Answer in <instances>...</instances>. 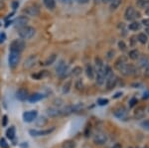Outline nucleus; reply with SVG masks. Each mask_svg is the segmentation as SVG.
Wrapping results in <instances>:
<instances>
[{
	"label": "nucleus",
	"instance_id": "f257e3e1",
	"mask_svg": "<svg viewBox=\"0 0 149 148\" xmlns=\"http://www.w3.org/2000/svg\"><path fill=\"white\" fill-rule=\"evenodd\" d=\"M35 29L31 26H24L22 28H19L18 35L20 36L21 39L23 40H29L35 35Z\"/></svg>",
	"mask_w": 149,
	"mask_h": 148
},
{
	"label": "nucleus",
	"instance_id": "6e6d98bb",
	"mask_svg": "<svg viewBox=\"0 0 149 148\" xmlns=\"http://www.w3.org/2000/svg\"><path fill=\"white\" fill-rule=\"evenodd\" d=\"M145 14L149 16V6L147 7V8H145Z\"/></svg>",
	"mask_w": 149,
	"mask_h": 148
},
{
	"label": "nucleus",
	"instance_id": "8fccbe9b",
	"mask_svg": "<svg viewBox=\"0 0 149 148\" xmlns=\"http://www.w3.org/2000/svg\"><path fill=\"white\" fill-rule=\"evenodd\" d=\"M7 123V115L3 116V126H5Z\"/></svg>",
	"mask_w": 149,
	"mask_h": 148
},
{
	"label": "nucleus",
	"instance_id": "dca6fc26",
	"mask_svg": "<svg viewBox=\"0 0 149 148\" xmlns=\"http://www.w3.org/2000/svg\"><path fill=\"white\" fill-rule=\"evenodd\" d=\"M54 130V128L52 129H48V130H30V134L32 136H41V135H47V134H50L52 131Z\"/></svg>",
	"mask_w": 149,
	"mask_h": 148
},
{
	"label": "nucleus",
	"instance_id": "4c0bfd02",
	"mask_svg": "<svg viewBox=\"0 0 149 148\" xmlns=\"http://www.w3.org/2000/svg\"><path fill=\"white\" fill-rule=\"evenodd\" d=\"M0 147L1 148H8L9 147L8 143H7V141L4 139V138H1V139H0Z\"/></svg>",
	"mask_w": 149,
	"mask_h": 148
},
{
	"label": "nucleus",
	"instance_id": "5fc2aeb1",
	"mask_svg": "<svg viewBox=\"0 0 149 148\" xmlns=\"http://www.w3.org/2000/svg\"><path fill=\"white\" fill-rule=\"evenodd\" d=\"M121 94H121V92H117V94H115V95H114V97H114V99H117V97H120V95H121Z\"/></svg>",
	"mask_w": 149,
	"mask_h": 148
},
{
	"label": "nucleus",
	"instance_id": "473e14b6",
	"mask_svg": "<svg viewBox=\"0 0 149 148\" xmlns=\"http://www.w3.org/2000/svg\"><path fill=\"white\" fill-rule=\"evenodd\" d=\"M95 68H97V70H100V69L103 67V63H102V60L100 59V58H95Z\"/></svg>",
	"mask_w": 149,
	"mask_h": 148
},
{
	"label": "nucleus",
	"instance_id": "c85d7f7f",
	"mask_svg": "<svg viewBox=\"0 0 149 148\" xmlns=\"http://www.w3.org/2000/svg\"><path fill=\"white\" fill-rule=\"evenodd\" d=\"M6 135H7V137H8V138L13 139V138L15 137V127H14V126H11L9 129H7Z\"/></svg>",
	"mask_w": 149,
	"mask_h": 148
},
{
	"label": "nucleus",
	"instance_id": "09e8293b",
	"mask_svg": "<svg viewBox=\"0 0 149 148\" xmlns=\"http://www.w3.org/2000/svg\"><path fill=\"white\" fill-rule=\"evenodd\" d=\"M4 7H5V4H4V2L2 1V0H0V10L4 9Z\"/></svg>",
	"mask_w": 149,
	"mask_h": 148
},
{
	"label": "nucleus",
	"instance_id": "c756f323",
	"mask_svg": "<svg viewBox=\"0 0 149 148\" xmlns=\"http://www.w3.org/2000/svg\"><path fill=\"white\" fill-rule=\"evenodd\" d=\"M141 27V24L139 22H132L131 24H129V30L131 31H137L140 29Z\"/></svg>",
	"mask_w": 149,
	"mask_h": 148
},
{
	"label": "nucleus",
	"instance_id": "b1692460",
	"mask_svg": "<svg viewBox=\"0 0 149 148\" xmlns=\"http://www.w3.org/2000/svg\"><path fill=\"white\" fill-rule=\"evenodd\" d=\"M56 59H57L56 55L53 54V55H51L50 57H48L47 60L44 62V64H43V65H44V66H50V65H52V64H54V63H55Z\"/></svg>",
	"mask_w": 149,
	"mask_h": 148
},
{
	"label": "nucleus",
	"instance_id": "6e6552de",
	"mask_svg": "<svg viewBox=\"0 0 149 148\" xmlns=\"http://www.w3.org/2000/svg\"><path fill=\"white\" fill-rule=\"evenodd\" d=\"M23 12L28 16H31V17H36V16H38L40 14V9L38 8L37 6L33 5V6L26 7V8L23 10Z\"/></svg>",
	"mask_w": 149,
	"mask_h": 148
},
{
	"label": "nucleus",
	"instance_id": "9d476101",
	"mask_svg": "<svg viewBox=\"0 0 149 148\" xmlns=\"http://www.w3.org/2000/svg\"><path fill=\"white\" fill-rule=\"evenodd\" d=\"M113 114L117 118L122 119V120H125L127 118V111L123 106H119V107H117V108H115L113 111Z\"/></svg>",
	"mask_w": 149,
	"mask_h": 148
},
{
	"label": "nucleus",
	"instance_id": "13d9d810",
	"mask_svg": "<svg viewBox=\"0 0 149 148\" xmlns=\"http://www.w3.org/2000/svg\"><path fill=\"white\" fill-rule=\"evenodd\" d=\"M143 148H149V147H148V146H144Z\"/></svg>",
	"mask_w": 149,
	"mask_h": 148
},
{
	"label": "nucleus",
	"instance_id": "ea45409f",
	"mask_svg": "<svg viewBox=\"0 0 149 148\" xmlns=\"http://www.w3.org/2000/svg\"><path fill=\"white\" fill-rule=\"evenodd\" d=\"M141 125H142V127H143V128H145V129L149 130V120L143 121V122L141 123Z\"/></svg>",
	"mask_w": 149,
	"mask_h": 148
},
{
	"label": "nucleus",
	"instance_id": "0eeeda50",
	"mask_svg": "<svg viewBox=\"0 0 149 148\" xmlns=\"http://www.w3.org/2000/svg\"><path fill=\"white\" fill-rule=\"evenodd\" d=\"M36 63H37V57H36L35 55H31V56H29L28 58L25 60L23 67L26 70H30V69H32L33 67L35 66Z\"/></svg>",
	"mask_w": 149,
	"mask_h": 148
},
{
	"label": "nucleus",
	"instance_id": "c03bdc74",
	"mask_svg": "<svg viewBox=\"0 0 149 148\" xmlns=\"http://www.w3.org/2000/svg\"><path fill=\"white\" fill-rule=\"evenodd\" d=\"M139 5H145L146 3H149V0H137Z\"/></svg>",
	"mask_w": 149,
	"mask_h": 148
},
{
	"label": "nucleus",
	"instance_id": "39448f33",
	"mask_svg": "<svg viewBox=\"0 0 149 148\" xmlns=\"http://www.w3.org/2000/svg\"><path fill=\"white\" fill-rule=\"evenodd\" d=\"M119 72H120L122 75H124V76H131V75H133V74H135L136 68L133 65H131V64L126 63L125 65H124L120 70H119Z\"/></svg>",
	"mask_w": 149,
	"mask_h": 148
},
{
	"label": "nucleus",
	"instance_id": "1a4fd4ad",
	"mask_svg": "<svg viewBox=\"0 0 149 148\" xmlns=\"http://www.w3.org/2000/svg\"><path fill=\"white\" fill-rule=\"evenodd\" d=\"M124 16H125L126 20H133L134 18L139 17V13L135 11V9H134L133 7L129 6L126 8L125 13H124Z\"/></svg>",
	"mask_w": 149,
	"mask_h": 148
},
{
	"label": "nucleus",
	"instance_id": "a211bd4d",
	"mask_svg": "<svg viewBox=\"0 0 149 148\" xmlns=\"http://www.w3.org/2000/svg\"><path fill=\"white\" fill-rule=\"evenodd\" d=\"M44 97V95L42 94H39V92H36V94H33L31 95L28 97V101L30 102H36V101H39L41 99Z\"/></svg>",
	"mask_w": 149,
	"mask_h": 148
},
{
	"label": "nucleus",
	"instance_id": "a878e982",
	"mask_svg": "<svg viewBox=\"0 0 149 148\" xmlns=\"http://www.w3.org/2000/svg\"><path fill=\"white\" fill-rule=\"evenodd\" d=\"M147 40H148V38L145 33H139L137 35V41L139 43H141V44H145V43L147 42Z\"/></svg>",
	"mask_w": 149,
	"mask_h": 148
},
{
	"label": "nucleus",
	"instance_id": "052dcab7",
	"mask_svg": "<svg viewBox=\"0 0 149 148\" xmlns=\"http://www.w3.org/2000/svg\"><path fill=\"white\" fill-rule=\"evenodd\" d=\"M148 110H149V108H148Z\"/></svg>",
	"mask_w": 149,
	"mask_h": 148
},
{
	"label": "nucleus",
	"instance_id": "e433bc0d",
	"mask_svg": "<svg viewBox=\"0 0 149 148\" xmlns=\"http://www.w3.org/2000/svg\"><path fill=\"white\" fill-rule=\"evenodd\" d=\"M84 87V83H83V81L81 80H78L76 82V89L78 90H81V89H83Z\"/></svg>",
	"mask_w": 149,
	"mask_h": 148
},
{
	"label": "nucleus",
	"instance_id": "5701e85b",
	"mask_svg": "<svg viewBox=\"0 0 149 148\" xmlns=\"http://www.w3.org/2000/svg\"><path fill=\"white\" fill-rule=\"evenodd\" d=\"M43 2H44V5L47 7L48 9H53L56 7V1L55 0H43Z\"/></svg>",
	"mask_w": 149,
	"mask_h": 148
},
{
	"label": "nucleus",
	"instance_id": "423d86ee",
	"mask_svg": "<svg viewBox=\"0 0 149 148\" xmlns=\"http://www.w3.org/2000/svg\"><path fill=\"white\" fill-rule=\"evenodd\" d=\"M107 141V135L102 132H97V134L93 136V142L97 145H103Z\"/></svg>",
	"mask_w": 149,
	"mask_h": 148
},
{
	"label": "nucleus",
	"instance_id": "72a5a7b5",
	"mask_svg": "<svg viewBox=\"0 0 149 148\" xmlns=\"http://www.w3.org/2000/svg\"><path fill=\"white\" fill-rule=\"evenodd\" d=\"M84 109V104H77L73 106V111L74 113H79V111H81Z\"/></svg>",
	"mask_w": 149,
	"mask_h": 148
},
{
	"label": "nucleus",
	"instance_id": "49530a36",
	"mask_svg": "<svg viewBox=\"0 0 149 148\" xmlns=\"http://www.w3.org/2000/svg\"><path fill=\"white\" fill-rule=\"evenodd\" d=\"M142 23H143V25H145V26H149V19H144V20L142 21Z\"/></svg>",
	"mask_w": 149,
	"mask_h": 148
},
{
	"label": "nucleus",
	"instance_id": "f704fd0d",
	"mask_svg": "<svg viewBox=\"0 0 149 148\" xmlns=\"http://www.w3.org/2000/svg\"><path fill=\"white\" fill-rule=\"evenodd\" d=\"M71 85H72V82L71 81H68L65 85H63V92L64 94H67V92H69L70 89H71Z\"/></svg>",
	"mask_w": 149,
	"mask_h": 148
},
{
	"label": "nucleus",
	"instance_id": "864d4df0",
	"mask_svg": "<svg viewBox=\"0 0 149 148\" xmlns=\"http://www.w3.org/2000/svg\"><path fill=\"white\" fill-rule=\"evenodd\" d=\"M112 148H122V146H121V144H119V143H116L115 145H113Z\"/></svg>",
	"mask_w": 149,
	"mask_h": 148
},
{
	"label": "nucleus",
	"instance_id": "ddd939ff",
	"mask_svg": "<svg viewBox=\"0 0 149 148\" xmlns=\"http://www.w3.org/2000/svg\"><path fill=\"white\" fill-rule=\"evenodd\" d=\"M95 82L98 85H102L105 82V74H104V66L100 70L97 71V80Z\"/></svg>",
	"mask_w": 149,
	"mask_h": 148
},
{
	"label": "nucleus",
	"instance_id": "de8ad7c7",
	"mask_svg": "<svg viewBox=\"0 0 149 148\" xmlns=\"http://www.w3.org/2000/svg\"><path fill=\"white\" fill-rule=\"evenodd\" d=\"M77 1H78L79 3H81V4H86V3H88L90 0H77Z\"/></svg>",
	"mask_w": 149,
	"mask_h": 148
},
{
	"label": "nucleus",
	"instance_id": "393cba45",
	"mask_svg": "<svg viewBox=\"0 0 149 148\" xmlns=\"http://www.w3.org/2000/svg\"><path fill=\"white\" fill-rule=\"evenodd\" d=\"M63 148H76V142L74 140H66L62 144Z\"/></svg>",
	"mask_w": 149,
	"mask_h": 148
},
{
	"label": "nucleus",
	"instance_id": "7c9ffc66",
	"mask_svg": "<svg viewBox=\"0 0 149 148\" xmlns=\"http://www.w3.org/2000/svg\"><path fill=\"white\" fill-rule=\"evenodd\" d=\"M121 1L122 0H111V1H110V9H111V10L116 9L117 7L121 4Z\"/></svg>",
	"mask_w": 149,
	"mask_h": 148
},
{
	"label": "nucleus",
	"instance_id": "20e7f679",
	"mask_svg": "<svg viewBox=\"0 0 149 148\" xmlns=\"http://www.w3.org/2000/svg\"><path fill=\"white\" fill-rule=\"evenodd\" d=\"M20 62V53L17 52H10L8 58V63L10 68H15Z\"/></svg>",
	"mask_w": 149,
	"mask_h": 148
},
{
	"label": "nucleus",
	"instance_id": "37998d69",
	"mask_svg": "<svg viewBox=\"0 0 149 148\" xmlns=\"http://www.w3.org/2000/svg\"><path fill=\"white\" fill-rule=\"evenodd\" d=\"M129 104H129V106H130V107L134 106H135V104H137V99H131V101H129Z\"/></svg>",
	"mask_w": 149,
	"mask_h": 148
},
{
	"label": "nucleus",
	"instance_id": "79ce46f5",
	"mask_svg": "<svg viewBox=\"0 0 149 148\" xmlns=\"http://www.w3.org/2000/svg\"><path fill=\"white\" fill-rule=\"evenodd\" d=\"M144 76L146 78H149V63L145 67V71H144Z\"/></svg>",
	"mask_w": 149,
	"mask_h": 148
},
{
	"label": "nucleus",
	"instance_id": "f3484780",
	"mask_svg": "<svg viewBox=\"0 0 149 148\" xmlns=\"http://www.w3.org/2000/svg\"><path fill=\"white\" fill-rule=\"evenodd\" d=\"M47 114L50 117H58V116L61 115V111H60L59 108H56V107H50V108L47 109Z\"/></svg>",
	"mask_w": 149,
	"mask_h": 148
},
{
	"label": "nucleus",
	"instance_id": "603ef678",
	"mask_svg": "<svg viewBox=\"0 0 149 148\" xmlns=\"http://www.w3.org/2000/svg\"><path fill=\"white\" fill-rule=\"evenodd\" d=\"M148 97H149V90L148 92H146L143 95V99H148Z\"/></svg>",
	"mask_w": 149,
	"mask_h": 148
},
{
	"label": "nucleus",
	"instance_id": "4468645a",
	"mask_svg": "<svg viewBox=\"0 0 149 148\" xmlns=\"http://www.w3.org/2000/svg\"><path fill=\"white\" fill-rule=\"evenodd\" d=\"M29 22V19L26 16H19L18 18H16V20L14 21L16 27L22 28L24 26H27V23Z\"/></svg>",
	"mask_w": 149,
	"mask_h": 148
},
{
	"label": "nucleus",
	"instance_id": "a18cd8bd",
	"mask_svg": "<svg viewBox=\"0 0 149 148\" xmlns=\"http://www.w3.org/2000/svg\"><path fill=\"white\" fill-rule=\"evenodd\" d=\"M59 2L61 3H64V4H71L73 2V0H58Z\"/></svg>",
	"mask_w": 149,
	"mask_h": 148
},
{
	"label": "nucleus",
	"instance_id": "f03ea898",
	"mask_svg": "<svg viewBox=\"0 0 149 148\" xmlns=\"http://www.w3.org/2000/svg\"><path fill=\"white\" fill-rule=\"evenodd\" d=\"M25 48V42L22 39H15L12 41L10 44V50L11 52H17V53H21Z\"/></svg>",
	"mask_w": 149,
	"mask_h": 148
},
{
	"label": "nucleus",
	"instance_id": "412c9836",
	"mask_svg": "<svg viewBox=\"0 0 149 148\" xmlns=\"http://www.w3.org/2000/svg\"><path fill=\"white\" fill-rule=\"evenodd\" d=\"M125 64H126V58H124V57H120V58L115 62V69L119 71L122 67L125 65Z\"/></svg>",
	"mask_w": 149,
	"mask_h": 148
},
{
	"label": "nucleus",
	"instance_id": "9b49d317",
	"mask_svg": "<svg viewBox=\"0 0 149 148\" xmlns=\"http://www.w3.org/2000/svg\"><path fill=\"white\" fill-rule=\"evenodd\" d=\"M38 115L37 110H30V111H26L23 113V119L25 122H32L34 119H36Z\"/></svg>",
	"mask_w": 149,
	"mask_h": 148
},
{
	"label": "nucleus",
	"instance_id": "2eb2a0df",
	"mask_svg": "<svg viewBox=\"0 0 149 148\" xmlns=\"http://www.w3.org/2000/svg\"><path fill=\"white\" fill-rule=\"evenodd\" d=\"M28 97H29L28 92H27V90H25V89H20L16 92V97L21 101H26V99H28Z\"/></svg>",
	"mask_w": 149,
	"mask_h": 148
},
{
	"label": "nucleus",
	"instance_id": "6ab92c4d",
	"mask_svg": "<svg viewBox=\"0 0 149 148\" xmlns=\"http://www.w3.org/2000/svg\"><path fill=\"white\" fill-rule=\"evenodd\" d=\"M86 76H88V78L91 79V80H93V79L95 78V71H93V66L90 65V64H88V65L86 66Z\"/></svg>",
	"mask_w": 149,
	"mask_h": 148
},
{
	"label": "nucleus",
	"instance_id": "2f4dec72",
	"mask_svg": "<svg viewBox=\"0 0 149 148\" xmlns=\"http://www.w3.org/2000/svg\"><path fill=\"white\" fill-rule=\"evenodd\" d=\"M81 74V67H74V70L72 71V76L74 77H79Z\"/></svg>",
	"mask_w": 149,
	"mask_h": 148
},
{
	"label": "nucleus",
	"instance_id": "3c124183",
	"mask_svg": "<svg viewBox=\"0 0 149 148\" xmlns=\"http://www.w3.org/2000/svg\"><path fill=\"white\" fill-rule=\"evenodd\" d=\"M12 5H13V9H16L19 6V3L15 1V2H13V4H12Z\"/></svg>",
	"mask_w": 149,
	"mask_h": 148
},
{
	"label": "nucleus",
	"instance_id": "7ed1b4c3",
	"mask_svg": "<svg viewBox=\"0 0 149 148\" xmlns=\"http://www.w3.org/2000/svg\"><path fill=\"white\" fill-rule=\"evenodd\" d=\"M56 72H57V75L60 76L61 78H66L68 77L69 75V68L68 66L66 65L65 61H61L59 64H58L57 68H56Z\"/></svg>",
	"mask_w": 149,
	"mask_h": 148
},
{
	"label": "nucleus",
	"instance_id": "bb28decb",
	"mask_svg": "<svg viewBox=\"0 0 149 148\" xmlns=\"http://www.w3.org/2000/svg\"><path fill=\"white\" fill-rule=\"evenodd\" d=\"M139 52L137 51V50H131L130 52H129V54H128V57H129V59H131V60H138V58L140 56H139Z\"/></svg>",
	"mask_w": 149,
	"mask_h": 148
},
{
	"label": "nucleus",
	"instance_id": "aec40b11",
	"mask_svg": "<svg viewBox=\"0 0 149 148\" xmlns=\"http://www.w3.org/2000/svg\"><path fill=\"white\" fill-rule=\"evenodd\" d=\"M144 115H145V109H144V107H142V106L138 107V108L135 110V113H134V116H135V118H137V119L143 118Z\"/></svg>",
	"mask_w": 149,
	"mask_h": 148
},
{
	"label": "nucleus",
	"instance_id": "4d7b16f0",
	"mask_svg": "<svg viewBox=\"0 0 149 148\" xmlns=\"http://www.w3.org/2000/svg\"><path fill=\"white\" fill-rule=\"evenodd\" d=\"M110 1H111V0H102L103 3H110Z\"/></svg>",
	"mask_w": 149,
	"mask_h": 148
},
{
	"label": "nucleus",
	"instance_id": "a19ab883",
	"mask_svg": "<svg viewBox=\"0 0 149 148\" xmlns=\"http://www.w3.org/2000/svg\"><path fill=\"white\" fill-rule=\"evenodd\" d=\"M118 47H119V49L122 50V51H124V50L126 49V46H125V44H124L123 41H120L118 43Z\"/></svg>",
	"mask_w": 149,
	"mask_h": 148
},
{
	"label": "nucleus",
	"instance_id": "c9c22d12",
	"mask_svg": "<svg viewBox=\"0 0 149 148\" xmlns=\"http://www.w3.org/2000/svg\"><path fill=\"white\" fill-rule=\"evenodd\" d=\"M47 122H48V121H47V119L45 118V117H40L37 120L36 124H37L38 126H42V127H43V126H45V125L47 124Z\"/></svg>",
	"mask_w": 149,
	"mask_h": 148
},
{
	"label": "nucleus",
	"instance_id": "cd10ccee",
	"mask_svg": "<svg viewBox=\"0 0 149 148\" xmlns=\"http://www.w3.org/2000/svg\"><path fill=\"white\" fill-rule=\"evenodd\" d=\"M138 66L139 67H145V65L148 64V57L147 56H141L138 58Z\"/></svg>",
	"mask_w": 149,
	"mask_h": 148
},
{
	"label": "nucleus",
	"instance_id": "f8f14e48",
	"mask_svg": "<svg viewBox=\"0 0 149 148\" xmlns=\"http://www.w3.org/2000/svg\"><path fill=\"white\" fill-rule=\"evenodd\" d=\"M105 80H107V90H112L115 85H116L117 77L115 75H113V73H112L109 77H107Z\"/></svg>",
	"mask_w": 149,
	"mask_h": 148
},
{
	"label": "nucleus",
	"instance_id": "4be33fe9",
	"mask_svg": "<svg viewBox=\"0 0 149 148\" xmlns=\"http://www.w3.org/2000/svg\"><path fill=\"white\" fill-rule=\"evenodd\" d=\"M60 111H61V115H69V114H71L72 113H74V111H73V106H65L62 109H60Z\"/></svg>",
	"mask_w": 149,
	"mask_h": 148
},
{
	"label": "nucleus",
	"instance_id": "58836bf2",
	"mask_svg": "<svg viewBox=\"0 0 149 148\" xmlns=\"http://www.w3.org/2000/svg\"><path fill=\"white\" fill-rule=\"evenodd\" d=\"M97 104L100 106H107L109 104V99H100L97 101Z\"/></svg>",
	"mask_w": 149,
	"mask_h": 148
},
{
	"label": "nucleus",
	"instance_id": "bf43d9fd",
	"mask_svg": "<svg viewBox=\"0 0 149 148\" xmlns=\"http://www.w3.org/2000/svg\"><path fill=\"white\" fill-rule=\"evenodd\" d=\"M148 50H149V46H148Z\"/></svg>",
	"mask_w": 149,
	"mask_h": 148
}]
</instances>
